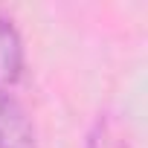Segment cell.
<instances>
[{
    "label": "cell",
    "mask_w": 148,
    "mask_h": 148,
    "mask_svg": "<svg viewBox=\"0 0 148 148\" xmlns=\"http://www.w3.org/2000/svg\"><path fill=\"white\" fill-rule=\"evenodd\" d=\"M0 148H38L29 119L3 90H0Z\"/></svg>",
    "instance_id": "6da1fadb"
},
{
    "label": "cell",
    "mask_w": 148,
    "mask_h": 148,
    "mask_svg": "<svg viewBox=\"0 0 148 148\" xmlns=\"http://www.w3.org/2000/svg\"><path fill=\"white\" fill-rule=\"evenodd\" d=\"M21 67H23V49L21 38L12 29L6 18H0V84H12L21 79Z\"/></svg>",
    "instance_id": "7a4b0ae2"
},
{
    "label": "cell",
    "mask_w": 148,
    "mask_h": 148,
    "mask_svg": "<svg viewBox=\"0 0 148 148\" xmlns=\"http://www.w3.org/2000/svg\"><path fill=\"white\" fill-rule=\"evenodd\" d=\"M90 148H128V142H122V136L113 134L110 125H99V134L93 136V145Z\"/></svg>",
    "instance_id": "3957f363"
}]
</instances>
